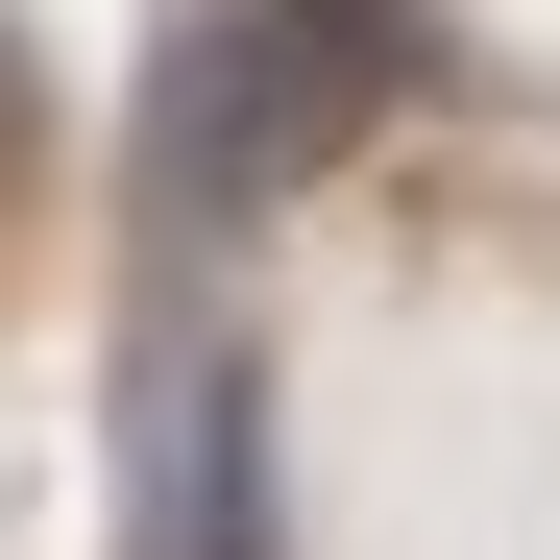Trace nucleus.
<instances>
[{"label": "nucleus", "mask_w": 560, "mask_h": 560, "mask_svg": "<svg viewBox=\"0 0 560 560\" xmlns=\"http://www.w3.org/2000/svg\"><path fill=\"white\" fill-rule=\"evenodd\" d=\"M390 0H220V25H171L147 73V196L171 220H268V196H317V171L390 122Z\"/></svg>", "instance_id": "f257e3e1"}, {"label": "nucleus", "mask_w": 560, "mask_h": 560, "mask_svg": "<svg viewBox=\"0 0 560 560\" xmlns=\"http://www.w3.org/2000/svg\"><path fill=\"white\" fill-rule=\"evenodd\" d=\"M147 560H268V390H244V341H171V390H147Z\"/></svg>", "instance_id": "f03ea898"}, {"label": "nucleus", "mask_w": 560, "mask_h": 560, "mask_svg": "<svg viewBox=\"0 0 560 560\" xmlns=\"http://www.w3.org/2000/svg\"><path fill=\"white\" fill-rule=\"evenodd\" d=\"M0 122H25V49H0Z\"/></svg>", "instance_id": "7ed1b4c3"}]
</instances>
